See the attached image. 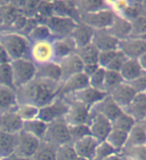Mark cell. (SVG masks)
<instances>
[{
	"label": "cell",
	"instance_id": "1",
	"mask_svg": "<svg viewBox=\"0 0 146 160\" xmlns=\"http://www.w3.org/2000/svg\"><path fill=\"white\" fill-rule=\"evenodd\" d=\"M59 84L48 79L35 77L26 85L15 89L17 102L32 104L38 108L44 107L58 97Z\"/></svg>",
	"mask_w": 146,
	"mask_h": 160
},
{
	"label": "cell",
	"instance_id": "2",
	"mask_svg": "<svg viewBox=\"0 0 146 160\" xmlns=\"http://www.w3.org/2000/svg\"><path fill=\"white\" fill-rule=\"evenodd\" d=\"M0 45L7 52L11 61L29 58L31 42L27 36L21 31H0Z\"/></svg>",
	"mask_w": 146,
	"mask_h": 160
},
{
	"label": "cell",
	"instance_id": "3",
	"mask_svg": "<svg viewBox=\"0 0 146 160\" xmlns=\"http://www.w3.org/2000/svg\"><path fill=\"white\" fill-rule=\"evenodd\" d=\"M10 65L15 89L26 85L36 77L37 65L31 59L22 58L13 60L10 62Z\"/></svg>",
	"mask_w": 146,
	"mask_h": 160
},
{
	"label": "cell",
	"instance_id": "4",
	"mask_svg": "<svg viewBox=\"0 0 146 160\" xmlns=\"http://www.w3.org/2000/svg\"><path fill=\"white\" fill-rule=\"evenodd\" d=\"M42 141H46V142H49L57 147L72 143L69 126L67 125L64 119H60L48 124L44 139Z\"/></svg>",
	"mask_w": 146,
	"mask_h": 160
},
{
	"label": "cell",
	"instance_id": "5",
	"mask_svg": "<svg viewBox=\"0 0 146 160\" xmlns=\"http://www.w3.org/2000/svg\"><path fill=\"white\" fill-rule=\"evenodd\" d=\"M45 24L50 29L54 39H62L71 36L78 22L71 17L51 14L47 17Z\"/></svg>",
	"mask_w": 146,
	"mask_h": 160
},
{
	"label": "cell",
	"instance_id": "6",
	"mask_svg": "<svg viewBox=\"0 0 146 160\" xmlns=\"http://www.w3.org/2000/svg\"><path fill=\"white\" fill-rule=\"evenodd\" d=\"M64 99L68 102V111L64 117V121L67 122V125H88L90 118V108L70 98H64Z\"/></svg>",
	"mask_w": 146,
	"mask_h": 160
},
{
	"label": "cell",
	"instance_id": "7",
	"mask_svg": "<svg viewBox=\"0 0 146 160\" xmlns=\"http://www.w3.org/2000/svg\"><path fill=\"white\" fill-rule=\"evenodd\" d=\"M115 18V14L109 9V7L101 9L93 13L81 14L78 22L86 24L89 27L95 30L108 29Z\"/></svg>",
	"mask_w": 146,
	"mask_h": 160
},
{
	"label": "cell",
	"instance_id": "8",
	"mask_svg": "<svg viewBox=\"0 0 146 160\" xmlns=\"http://www.w3.org/2000/svg\"><path fill=\"white\" fill-rule=\"evenodd\" d=\"M67 111H68V102L64 98L57 97L48 105L39 109L38 119L45 122L46 124H50L54 121L64 119Z\"/></svg>",
	"mask_w": 146,
	"mask_h": 160
},
{
	"label": "cell",
	"instance_id": "9",
	"mask_svg": "<svg viewBox=\"0 0 146 160\" xmlns=\"http://www.w3.org/2000/svg\"><path fill=\"white\" fill-rule=\"evenodd\" d=\"M30 59L36 65H41L54 61L53 40L32 42L31 48H30Z\"/></svg>",
	"mask_w": 146,
	"mask_h": 160
},
{
	"label": "cell",
	"instance_id": "10",
	"mask_svg": "<svg viewBox=\"0 0 146 160\" xmlns=\"http://www.w3.org/2000/svg\"><path fill=\"white\" fill-rule=\"evenodd\" d=\"M90 135L99 141H105L108 133L112 130L111 122L99 113L90 112V118L88 122Z\"/></svg>",
	"mask_w": 146,
	"mask_h": 160
},
{
	"label": "cell",
	"instance_id": "11",
	"mask_svg": "<svg viewBox=\"0 0 146 160\" xmlns=\"http://www.w3.org/2000/svg\"><path fill=\"white\" fill-rule=\"evenodd\" d=\"M41 140L36 138L28 132L21 131L18 133L17 145L14 154L20 157L33 158L34 154L37 151Z\"/></svg>",
	"mask_w": 146,
	"mask_h": 160
},
{
	"label": "cell",
	"instance_id": "12",
	"mask_svg": "<svg viewBox=\"0 0 146 160\" xmlns=\"http://www.w3.org/2000/svg\"><path fill=\"white\" fill-rule=\"evenodd\" d=\"M89 86V77L84 73H78L74 76H71L59 84L58 97L64 98L73 95L76 92L80 91Z\"/></svg>",
	"mask_w": 146,
	"mask_h": 160
},
{
	"label": "cell",
	"instance_id": "13",
	"mask_svg": "<svg viewBox=\"0 0 146 160\" xmlns=\"http://www.w3.org/2000/svg\"><path fill=\"white\" fill-rule=\"evenodd\" d=\"M117 50L123 53L126 58L137 59L146 52V42L141 38L129 37L123 41H119Z\"/></svg>",
	"mask_w": 146,
	"mask_h": 160
},
{
	"label": "cell",
	"instance_id": "14",
	"mask_svg": "<svg viewBox=\"0 0 146 160\" xmlns=\"http://www.w3.org/2000/svg\"><path fill=\"white\" fill-rule=\"evenodd\" d=\"M106 95L107 93H105V91L96 90L95 88L88 86V87L76 92V93H74L73 95L67 96L64 98H70L72 100H75L77 102L84 104V105H86L89 108H92L95 104L100 102Z\"/></svg>",
	"mask_w": 146,
	"mask_h": 160
},
{
	"label": "cell",
	"instance_id": "15",
	"mask_svg": "<svg viewBox=\"0 0 146 160\" xmlns=\"http://www.w3.org/2000/svg\"><path fill=\"white\" fill-rule=\"evenodd\" d=\"M92 44L99 52L115 51L118 48L119 41L108 32L107 29L95 30L93 35Z\"/></svg>",
	"mask_w": 146,
	"mask_h": 160
},
{
	"label": "cell",
	"instance_id": "16",
	"mask_svg": "<svg viewBox=\"0 0 146 160\" xmlns=\"http://www.w3.org/2000/svg\"><path fill=\"white\" fill-rule=\"evenodd\" d=\"M108 95L116 103V105L123 111L129 106V104L135 97L136 93L127 82H122L116 88H114Z\"/></svg>",
	"mask_w": 146,
	"mask_h": 160
},
{
	"label": "cell",
	"instance_id": "17",
	"mask_svg": "<svg viewBox=\"0 0 146 160\" xmlns=\"http://www.w3.org/2000/svg\"><path fill=\"white\" fill-rule=\"evenodd\" d=\"M90 112L99 113L103 117H105L107 120L112 122L123 112V110L120 109L116 105V103L111 99V97L107 94L100 102L90 108Z\"/></svg>",
	"mask_w": 146,
	"mask_h": 160
},
{
	"label": "cell",
	"instance_id": "18",
	"mask_svg": "<svg viewBox=\"0 0 146 160\" xmlns=\"http://www.w3.org/2000/svg\"><path fill=\"white\" fill-rule=\"evenodd\" d=\"M23 128V121L18 116L16 110L0 113V132L18 134Z\"/></svg>",
	"mask_w": 146,
	"mask_h": 160
},
{
	"label": "cell",
	"instance_id": "19",
	"mask_svg": "<svg viewBox=\"0 0 146 160\" xmlns=\"http://www.w3.org/2000/svg\"><path fill=\"white\" fill-rule=\"evenodd\" d=\"M100 142V141H99L93 135L89 134L73 142V146H74L78 157L93 160L95 157L96 147Z\"/></svg>",
	"mask_w": 146,
	"mask_h": 160
},
{
	"label": "cell",
	"instance_id": "20",
	"mask_svg": "<svg viewBox=\"0 0 146 160\" xmlns=\"http://www.w3.org/2000/svg\"><path fill=\"white\" fill-rule=\"evenodd\" d=\"M58 63L60 65L61 71H62V80L61 81L71 76L78 74V73H82L84 70V64L77 53H73L69 57L63 58Z\"/></svg>",
	"mask_w": 146,
	"mask_h": 160
},
{
	"label": "cell",
	"instance_id": "21",
	"mask_svg": "<svg viewBox=\"0 0 146 160\" xmlns=\"http://www.w3.org/2000/svg\"><path fill=\"white\" fill-rule=\"evenodd\" d=\"M53 47L55 62H59L63 58L69 57L73 53H76L77 51V46L71 37H67V38L62 39H54Z\"/></svg>",
	"mask_w": 146,
	"mask_h": 160
},
{
	"label": "cell",
	"instance_id": "22",
	"mask_svg": "<svg viewBox=\"0 0 146 160\" xmlns=\"http://www.w3.org/2000/svg\"><path fill=\"white\" fill-rule=\"evenodd\" d=\"M124 112L130 115L136 122L146 120V95L145 93L136 94Z\"/></svg>",
	"mask_w": 146,
	"mask_h": 160
},
{
	"label": "cell",
	"instance_id": "23",
	"mask_svg": "<svg viewBox=\"0 0 146 160\" xmlns=\"http://www.w3.org/2000/svg\"><path fill=\"white\" fill-rule=\"evenodd\" d=\"M95 30L82 22H78L77 26L71 34V38L75 42L77 48L84 47L92 42Z\"/></svg>",
	"mask_w": 146,
	"mask_h": 160
},
{
	"label": "cell",
	"instance_id": "24",
	"mask_svg": "<svg viewBox=\"0 0 146 160\" xmlns=\"http://www.w3.org/2000/svg\"><path fill=\"white\" fill-rule=\"evenodd\" d=\"M107 30L115 39H117L118 41H123L130 37L131 24L130 21L124 19L122 17L115 16L113 22Z\"/></svg>",
	"mask_w": 146,
	"mask_h": 160
},
{
	"label": "cell",
	"instance_id": "25",
	"mask_svg": "<svg viewBox=\"0 0 146 160\" xmlns=\"http://www.w3.org/2000/svg\"><path fill=\"white\" fill-rule=\"evenodd\" d=\"M146 145V124L144 122H137L127 133L125 147Z\"/></svg>",
	"mask_w": 146,
	"mask_h": 160
},
{
	"label": "cell",
	"instance_id": "26",
	"mask_svg": "<svg viewBox=\"0 0 146 160\" xmlns=\"http://www.w3.org/2000/svg\"><path fill=\"white\" fill-rule=\"evenodd\" d=\"M36 77L48 79L51 81L60 83L62 80V71H61L59 63L52 61V62L37 65Z\"/></svg>",
	"mask_w": 146,
	"mask_h": 160
},
{
	"label": "cell",
	"instance_id": "27",
	"mask_svg": "<svg viewBox=\"0 0 146 160\" xmlns=\"http://www.w3.org/2000/svg\"><path fill=\"white\" fill-rule=\"evenodd\" d=\"M119 73H120L121 77H122L123 81L129 83L132 81V80H134L137 77H139L144 72L141 69L140 65H139L137 59L127 58L124 61L122 66H121Z\"/></svg>",
	"mask_w": 146,
	"mask_h": 160
},
{
	"label": "cell",
	"instance_id": "28",
	"mask_svg": "<svg viewBox=\"0 0 146 160\" xmlns=\"http://www.w3.org/2000/svg\"><path fill=\"white\" fill-rule=\"evenodd\" d=\"M18 102L14 89L0 86V113L9 112L17 109Z\"/></svg>",
	"mask_w": 146,
	"mask_h": 160
},
{
	"label": "cell",
	"instance_id": "29",
	"mask_svg": "<svg viewBox=\"0 0 146 160\" xmlns=\"http://www.w3.org/2000/svg\"><path fill=\"white\" fill-rule=\"evenodd\" d=\"M18 134L0 132V157L4 159L15 153Z\"/></svg>",
	"mask_w": 146,
	"mask_h": 160
},
{
	"label": "cell",
	"instance_id": "30",
	"mask_svg": "<svg viewBox=\"0 0 146 160\" xmlns=\"http://www.w3.org/2000/svg\"><path fill=\"white\" fill-rule=\"evenodd\" d=\"M48 124L45 122L41 121L40 119H35L32 121L23 122V128L22 131L28 132L36 138L40 139L41 141L44 139L45 133L47 131Z\"/></svg>",
	"mask_w": 146,
	"mask_h": 160
},
{
	"label": "cell",
	"instance_id": "31",
	"mask_svg": "<svg viewBox=\"0 0 146 160\" xmlns=\"http://www.w3.org/2000/svg\"><path fill=\"white\" fill-rule=\"evenodd\" d=\"M99 51L90 42V44L77 48L76 53L81 58L84 65H95L97 64V58H99ZM99 65V64H97Z\"/></svg>",
	"mask_w": 146,
	"mask_h": 160
},
{
	"label": "cell",
	"instance_id": "32",
	"mask_svg": "<svg viewBox=\"0 0 146 160\" xmlns=\"http://www.w3.org/2000/svg\"><path fill=\"white\" fill-rule=\"evenodd\" d=\"M127 133L128 132L120 131V130H116V128H112L111 132L108 133L105 141L117 153H121L126 145Z\"/></svg>",
	"mask_w": 146,
	"mask_h": 160
},
{
	"label": "cell",
	"instance_id": "33",
	"mask_svg": "<svg viewBox=\"0 0 146 160\" xmlns=\"http://www.w3.org/2000/svg\"><path fill=\"white\" fill-rule=\"evenodd\" d=\"M30 42H36L47 40H54V37L51 33L50 29L45 23H38L26 34Z\"/></svg>",
	"mask_w": 146,
	"mask_h": 160
},
{
	"label": "cell",
	"instance_id": "34",
	"mask_svg": "<svg viewBox=\"0 0 146 160\" xmlns=\"http://www.w3.org/2000/svg\"><path fill=\"white\" fill-rule=\"evenodd\" d=\"M75 6L78 14H87L107 8L108 5L106 1H95V0H86V1H76Z\"/></svg>",
	"mask_w": 146,
	"mask_h": 160
},
{
	"label": "cell",
	"instance_id": "35",
	"mask_svg": "<svg viewBox=\"0 0 146 160\" xmlns=\"http://www.w3.org/2000/svg\"><path fill=\"white\" fill-rule=\"evenodd\" d=\"M57 146L46 141H41L39 147L33 156V160H57Z\"/></svg>",
	"mask_w": 146,
	"mask_h": 160
},
{
	"label": "cell",
	"instance_id": "36",
	"mask_svg": "<svg viewBox=\"0 0 146 160\" xmlns=\"http://www.w3.org/2000/svg\"><path fill=\"white\" fill-rule=\"evenodd\" d=\"M39 109L40 108L32 105V104L24 103V104H18L16 112L23 122H27V121L38 119Z\"/></svg>",
	"mask_w": 146,
	"mask_h": 160
},
{
	"label": "cell",
	"instance_id": "37",
	"mask_svg": "<svg viewBox=\"0 0 146 160\" xmlns=\"http://www.w3.org/2000/svg\"><path fill=\"white\" fill-rule=\"evenodd\" d=\"M123 81L120 73L118 71H112V70H106L105 74V83H103V91L105 93H111V92L116 88L119 84Z\"/></svg>",
	"mask_w": 146,
	"mask_h": 160
},
{
	"label": "cell",
	"instance_id": "38",
	"mask_svg": "<svg viewBox=\"0 0 146 160\" xmlns=\"http://www.w3.org/2000/svg\"><path fill=\"white\" fill-rule=\"evenodd\" d=\"M136 122H137L133 119L130 115H128L123 111L116 119L111 122V126H112V128H116V130H120V131L128 132L131 130V128L134 126Z\"/></svg>",
	"mask_w": 146,
	"mask_h": 160
},
{
	"label": "cell",
	"instance_id": "39",
	"mask_svg": "<svg viewBox=\"0 0 146 160\" xmlns=\"http://www.w3.org/2000/svg\"><path fill=\"white\" fill-rule=\"evenodd\" d=\"M143 14V7H142V1H127V5L123 11L121 16L124 19L132 21L138 16Z\"/></svg>",
	"mask_w": 146,
	"mask_h": 160
},
{
	"label": "cell",
	"instance_id": "40",
	"mask_svg": "<svg viewBox=\"0 0 146 160\" xmlns=\"http://www.w3.org/2000/svg\"><path fill=\"white\" fill-rule=\"evenodd\" d=\"M120 154L129 160H146V145L124 147Z\"/></svg>",
	"mask_w": 146,
	"mask_h": 160
},
{
	"label": "cell",
	"instance_id": "41",
	"mask_svg": "<svg viewBox=\"0 0 146 160\" xmlns=\"http://www.w3.org/2000/svg\"><path fill=\"white\" fill-rule=\"evenodd\" d=\"M131 24V34L132 38H141L146 34V16L144 14L138 16L135 19L130 21Z\"/></svg>",
	"mask_w": 146,
	"mask_h": 160
},
{
	"label": "cell",
	"instance_id": "42",
	"mask_svg": "<svg viewBox=\"0 0 146 160\" xmlns=\"http://www.w3.org/2000/svg\"><path fill=\"white\" fill-rule=\"evenodd\" d=\"M0 86L15 90L10 63L0 64Z\"/></svg>",
	"mask_w": 146,
	"mask_h": 160
},
{
	"label": "cell",
	"instance_id": "43",
	"mask_svg": "<svg viewBox=\"0 0 146 160\" xmlns=\"http://www.w3.org/2000/svg\"><path fill=\"white\" fill-rule=\"evenodd\" d=\"M105 69L102 67H99L93 74L89 76V86L96 90L103 91V83H105Z\"/></svg>",
	"mask_w": 146,
	"mask_h": 160
},
{
	"label": "cell",
	"instance_id": "44",
	"mask_svg": "<svg viewBox=\"0 0 146 160\" xmlns=\"http://www.w3.org/2000/svg\"><path fill=\"white\" fill-rule=\"evenodd\" d=\"M56 158L57 160H77L78 155L73 143L64 144L57 147Z\"/></svg>",
	"mask_w": 146,
	"mask_h": 160
},
{
	"label": "cell",
	"instance_id": "45",
	"mask_svg": "<svg viewBox=\"0 0 146 160\" xmlns=\"http://www.w3.org/2000/svg\"><path fill=\"white\" fill-rule=\"evenodd\" d=\"M69 132L72 143L81 139L87 135H89V128L88 125H77V126H69Z\"/></svg>",
	"mask_w": 146,
	"mask_h": 160
},
{
	"label": "cell",
	"instance_id": "46",
	"mask_svg": "<svg viewBox=\"0 0 146 160\" xmlns=\"http://www.w3.org/2000/svg\"><path fill=\"white\" fill-rule=\"evenodd\" d=\"M115 151L112 147L109 145L106 141H100L96 147V150H95V157L93 160H102L106 158L107 156L113 154L115 153ZM117 153V152H116Z\"/></svg>",
	"mask_w": 146,
	"mask_h": 160
},
{
	"label": "cell",
	"instance_id": "47",
	"mask_svg": "<svg viewBox=\"0 0 146 160\" xmlns=\"http://www.w3.org/2000/svg\"><path fill=\"white\" fill-rule=\"evenodd\" d=\"M118 50L115 51H103L99 52V58H97V64L100 67L106 68L107 65L111 62V60L115 58Z\"/></svg>",
	"mask_w": 146,
	"mask_h": 160
},
{
	"label": "cell",
	"instance_id": "48",
	"mask_svg": "<svg viewBox=\"0 0 146 160\" xmlns=\"http://www.w3.org/2000/svg\"><path fill=\"white\" fill-rule=\"evenodd\" d=\"M129 85L135 91L136 94H141L146 92V72L142 73V74L137 77L136 79L132 80L129 82Z\"/></svg>",
	"mask_w": 146,
	"mask_h": 160
},
{
	"label": "cell",
	"instance_id": "49",
	"mask_svg": "<svg viewBox=\"0 0 146 160\" xmlns=\"http://www.w3.org/2000/svg\"><path fill=\"white\" fill-rule=\"evenodd\" d=\"M127 58L123 55V53H121L119 51H117V53L115 55V58L111 60V62L109 63L106 67V70H112V71H118L120 70L121 66L124 63V61Z\"/></svg>",
	"mask_w": 146,
	"mask_h": 160
},
{
	"label": "cell",
	"instance_id": "50",
	"mask_svg": "<svg viewBox=\"0 0 146 160\" xmlns=\"http://www.w3.org/2000/svg\"><path fill=\"white\" fill-rule=\"evenodd\" d=\"M11 59L9 58V55L4 50V48L0 45V64H6V63H10Z\"/></svg>",
	"mask_w": 146,
	"mask_h": 160
},
{
	"label": "cell",
	"instance_id": "51",
	"mask_svg": "<svg viewBox=\"0 0 146 160\" xmlns=\"http://www.w3.org/2000/svg\"><path fill=\"white\" fill-rule=\"evenodd\" d=\"M137 61H138L139 65H140L141 69L143 70V72H146V52L143 53L141 57H139L137 58Z\"/></svg>",
	"mask_w": 146,
	"mask_h": 160
},
{
	"label": "cell",
	"instance_id": "52",
	"mask_svg": "<svg viewBox=\"0 0 146 160\" xmlns=\"http://www.w3.org/2000/svg\"><path fill=\"white\" fill-rule=\"evenodd\" d=\"M102 160H123V156L120 154V153H113V154L107 156L106 158L102 159Z\"/></svg>",
	"mask_w": 146,
	"mask_h": 160
},
{
	"label": "cell",
	"instance_id": "53",
	"mask_svg": "<svg viewBox=\"0 0 146 160\" xmlns=\"http://www.w3.org/2000/svg\"><path fill=\"white\" fill-rule=\"evenodd\" d=\"M5 160H33V158H26V157H20V156H17L15 154L11 155L10 157L6 158Z\"/></svg>",
	"mask_w": 146,
	"mask_h": 160
},
{
	"label": "cell",
	"instance_id": "54",
	"mask_svg": "<svg viewBox=\"0 0 146 160\" xmlns=\"http://www.w3.org/2000/svg\"><path fill=\"white\" fill-rule=\"evenodd\" d=\"M142 7H143V14L146 15V1H142Z\"/></svg>",
	"mask_w": 146,
	"mask_h": 160
},
{
	"label": "cell",
	"instance_id": "55",
	"mask_svg": "<svg viewBox=\"0 0 146 160\" xmlns=\"http://www.w3.org/2000/svg\"><path fill=\"white\" fill-rule=\"evenodd\" d=\"M141 39H142V40H143V41L146 42V34H145V35H143V36L141 37Z\"/></svg>",
	"mask_w": 146,
	"mask_h": 160
},
{
	"label": "cell",
	"instance_id": "56",
	"mask_svg": "<svg viewBox=\"0 0 146 160\" xmlns=\"http://www.w3.org/2000/svg\"><path fill=\"white\" fill-rule=\"evenodd\" d=\"M77 160H89V159H86V158H82V157H78Z\"/></svg>",
	"mask_w": 146,
	"mask_h": 160
},
{
	"label": "cell",
	"instance_id": "57",
	"mask_svg": "<svg viewBox=\"0 0 146 160\" xmlns=\"http://www.w3.org/2000/svg\"><path fill=\"white\" fill-rule=\"evenodd\" d=\"M123 160H129V159H127V158H125V157H123Z\"/></svg>",
	"mask_w": 146,
	"mask_h": 160
},
{
	"label": "cell",
	"instance_id": "58",
	"mask_svg": "<svg viewBox=\"0 0 146 160\" xmlns=\"http://www.w3.org/2000/svg\"><path fill=\"white\" fill-rule=\"evenodd\" d=\"M0 160H5L4 158H2V157H0Z\"/></svg>",
	"mask_w": 146,
	"mask_h": 160
},
{
	"label": "cell",
	"instance_id": "59",
	"mask_svg": "<svg viewBox=\"0 0 146 160\" xmlns=\"http://www.w3.org/2000/svg\"><path fill=\"white\" fill-rule=\"evenodd\" d=\"M144 122H145V124H146V120H145V121H144Z\"/></svg>",
	"mask_w": 146,
	"mask_h": 160
}]
</instances>
